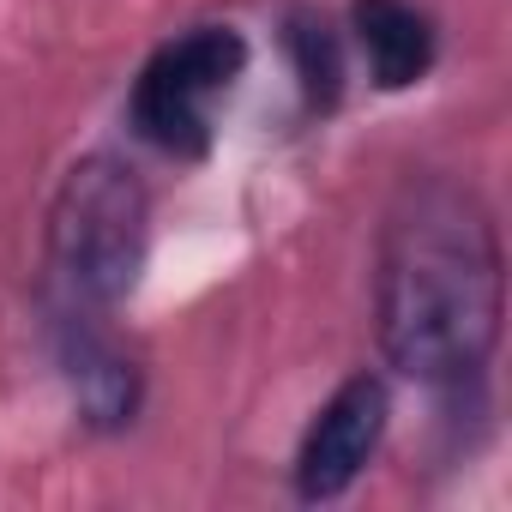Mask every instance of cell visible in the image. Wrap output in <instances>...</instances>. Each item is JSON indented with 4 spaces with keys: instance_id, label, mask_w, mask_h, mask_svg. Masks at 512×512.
<instances>
[{
    "instance_id": "7a4b0ae2",
    "label": "cell",
    "mask_w": 512,
    "mask_h": 512,
    "mask_svg": "<svg viewBox=\"0 0 512 512\" xmlns=\"http://www.w3.org/2000/svg\"><path fill=\"white\" fill-rule=\"evenodd\" d=\"M145 235H151V199L127 163L85 157L67 169L49 211V260L79 302L103 308L133 290L145 266Z\"/></svg>"
},
{
    "instance_id": "5b68a950",
    "label": "cell",
    "mask_w": 512,
    "mask_h": 512,
    "mask_svg": "<svg viewBox=\"0 0 512 512\" xmlns=\"http://www.w3.org/2000/svg\"><path fill=\"white\" fill-rule=\"evenodd\" d=\"M356 43L368 55V73L380 91H404L428 79L434 67V25L410 0H356Z\"/></svg>"
},
{
    "instance_id": "6da1fadb",
    "label": "cell",
    "mask_w": 512,
    "mask_h": 512,
    "mask_svg": "<svg viewBox=\"0 0 512 512\" xmlns=\"http://www.w3.org/2000/svg\"><path fill=\"white\" fill-rule=\"evenodd\" d=\"M374 314L386 362L422 386H458L494 356L500 235L470 181H404L380 229Z\"/></svg>"
},
{
    "instance_id": "8992f818",
    "label": "cell",
    "mask_w": 512,
    "mask_h": 512,
    "mask_svg": "<svg viewBox=\"0 0 512 512\" xmlns=\"http://www.w3.org/2000/svg\"><path fill=\"white\" fill-rule=\"evenodd\" d=\"M67 380H73V392H79V410L97 422V428H121V422H133V410H139V374H133V362L115 350V344H103L97 332H67Z\"/></svg>"
},
{
    "instance_id": "52a82bcc",
    "label": "cell",
    "mask_w": 512,
    "mask_h": 512,
    "mask_svg": "<svg viewBox=\"0 0 512 512\" xmlns=\"http://www.w3.org/2000/svg\"><path fill=\"white\" fill-rule=\"evenodd\" d=\"M290 49H296V67H302V85L314 103H332L338 97V43L320 19H296L290 25Z\"/></svg>"
},
{
    "instance_id": "277c9868",
    "label": "cell",
    "mask_w": 512,
    "mask_h": 512,
    "mask_svg": "<svg viewBox=\"0 0 512 512\" xmlns=\"http://www.w3.org/2000/svg\"><path fill=\"white\" fill-rule=\"evenodd\" d=\"M386 416H392V398L374 374H356L344 380L326 410L314 416V428L302 434V452H296V494L302 500H338L374 458L380 434H386Z\"/></svg>"
},
{
    "instance_id": "3957f363",
    "label": "cell",
    "mask_w": 512,
    "mask_h": 512,
    "mask_svg": "<svg viewBox=\"0 0 512 512\" xmlns=\"http://www.w3.org/2000/svg\"><path fill=\"white\" fill-rule=\"evenodd\" d=\"M247 43L229 25H199L157 49L133 85V127L169 151V157H199L211 145V103L241 79Z\"/></svg>"
}]
</instances>
